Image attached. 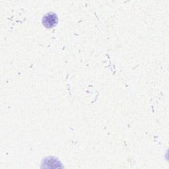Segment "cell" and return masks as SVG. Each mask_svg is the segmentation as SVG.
Wrapping results in <instances>:
<instances>
[{"instance_id": "obj_1", "label": "cell", "mask_w": 169, "mask_h": 169, "mask_svg": "<svg viewBox=\"0 0 169 169\" xmlns=\"http://www.w3.org/2000/svg\"><path fill=\"white\" fill-rule=\"evenodd\" d=\"M44 20H48V21H50L46 23V25H44L45 26H46V27H54V25H56V22H57V18L56 16H53V15H48V17H44Z\"/></svg>"}]
</instances>
